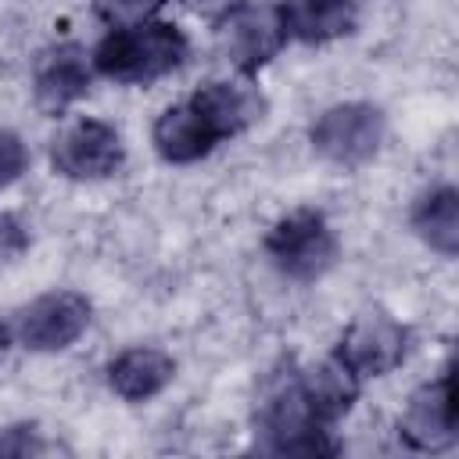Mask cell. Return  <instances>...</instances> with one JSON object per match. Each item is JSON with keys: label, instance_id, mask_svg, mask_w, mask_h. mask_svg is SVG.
<instances>
[{"label": "cell", "instance_id": "cell-18", "mask_svg": "<svg viewBox=\"0 0 459 459\" xmlns=\"http://www.w3.org/2000/svg\"><path fill=\"white\" fill-rule=\"evenodd\" d=\"M93 14L104 29H122V25H136L147 18H158V11L169 0H90Z\"/></svg>", "mask_w": 459, "mask_h": 459}, {"label": "cell", "instance_id": "cell-16", "mask_svg": "<svg viewBox=\"0 0 459 459\" xmlns=\"http://www.w3.org/2000/svg\"><path fill=\"white\" fill-rule=\"evenodd\" d=\"M405 222H409V233L427 251L452 262L459 255V190H455V183L441 179V183L423 186L412 197Z\"/></svg>", "mask_w": 459, "mask_h": 459}, {"label": "cell", "instance_id": "cell-2", "mask_svg": "<svg viewBox=\"0 0 459 459\" xmlns=\"http://www.w3.org/2000/svg\"><path fill=\"white\" fill-rule=\"evenodd\" d=\"M265 262L290 283H319L341 262V233L323 208L298 204L283 212L262 237Z\"/></svg>", "mask_w": 459, "mask_h": 459}, {"label": "cell", "instance_id": "cell-21", "mask_svg": "<svg viewBox=\"0 0 459 459\" xmlns=\"http://www.w3.org/2000/svg\"><path fill=\"white\" fill-rule=\"evenodd\" d=\"M194 18L208 22V25H219L222 18H230L233 11H240L247 0H179Z\"/></svg>", "mask_w": 459, "mask_h": 459}, {"label": "cell", "instance_id": "cell-7", "mask_svg": "<svg viewBox=\"0 0 459 459\" xmlns=\"http://www.w3.org/2000/svg\"><path fill=\"white\" fill-rule=\"evenodd\" d=\"M412 344H416V337L405 319H398L394 312H387L380 305H369L351 316V323L341 330L333 351L366 384V380H384L394 369H402L412 355Z\"/></svg>", "mask_w": 459, "mask_h": 459}, {"label": "cell", "instance_id": "cell-1", "mask_svg": "<svg viewBox=\"0 0 459 459\" xmlns=\"http://www.w3.org/2000/svg\"><path fill=\"white\" fill-rule=\"evenodd\" d=\"M97 79L118 86H151L176 75L190 61V36L169 18H147L136 25L108 29L93 47Z\"/></svg>", "mask_w": 459, "mask_h": 459}, {"label": "cell", "instance_id": "cell-5", "mask_svg": "<svg viewBox=\"0 0 459 459\" xmlns=\"http://www.w3.org/2000/svg\"><path fill=\"white\" fill-rule=\"evenodd\" d=\"M255 445L273 455H333L341 452V441L333 437V427L316 420V412L305 405L294 373L287 380H276L255 412Z\"/></svg>", "mask_w": 459, "mask_h": 459}, {"label": "cell", "instance_id": "cell-22", "mask_svg": "<svg viewBox=\"0 0 459 459\" xmlns=\"http://www.w3.org/2000/svg\"><path fill=\"white\" fill-rule=\"evenodd\" d=\"M14 341H11V326H7V316H0V362L11 355Z\"/></svg>", "mask_w": 459, "mask_h": 459}, {"label": "cell", "instance_id": "cell-13", "mask_svg": "<svg viewBox=\"0 0 459 459\" xmlns=\"http://www.w3.org/2000/svg\"><path fill=\"white\" fill-rule=\"evenodd\" d=\"M294 384H298L305 405L316 412V420H323L333 430L355 412V405L362 398V387H366L337 351H326V355L298 366Z\"/></svg>", "mask_w": 459, "mask_h": 459}, {"label": "cell", "instance_id": "cell-14", "mask_svg": "<svg viewBox=\"0 0 459 459\" xmlns=\"http://www.w3.org/2000/svg\"><path fill=\"white\" fill-rule=\"evenodd\" d=\"M151 147L165 165H197L222 147L204 115L183 97L165 104L151 122Z\"/></svg>", "mask_w": 459, "mask_h": 459}, {"label": "cell", "instance_id": "cell-17", "mask_svg": "<svg viewBox=\"0 0 459 459\" xmlns=\"http://www.w3.org/2000/svg\"><path fill=\"white\" fill-rule=\"evenodd\" d=\"M47 452H50V441L39 430V423L18 420V423L0 427V459H32V455H47Z\"/></svg>", "mask_w": 459, "mask_h": 459}, {"label": "cell", "instance_id": "cell-15", "mask_svg": "<svg viewBox=\"0 0 459 459\" xmlns=\"http://www.w3.org/2000/svg\"><path fill=\"white\" fill-rule=\"evenodd\" d=\"M287 43L326 47L359 29V0H276Z\"/></svg>", "mask_w": 459, "mask_h": 459}, {"label": "cell", "instance_id": "cell-19", "mask_svg": "<svg viewBox=\"0 0 459 459\" xmlns=\"http://www.w3.org/2000/svg\"><path fill=\"white\" fill-rule=\"evenodd\" d=\"M29 165H32V151H29L25 136L11 126H0V194H7L14 183H22Z\"/></svg>", "mask_w": 459, "mask_h": 459}, {"label": "cell", "instance_id": "cell-11", "mask_svg": "<svg viewBox=\"0 0 459 459\" xmlns=\"http://www.w3.org/2000/svg\"><path fill=\"white\" fill-rule=\"evenodd\" d=\"M186 100L204 115V122L215 129V136L222 143L255 129L269 111V100H265L258 79H247L237 72L219 75V79H204L201 86H194L186 93Z\"/></svg>", "mask_w": 459, "mask_h": 459}, {"label": "cell", "instance_id": "cell-3", "mask_svg": "<svg viewBox=\"0 0 459 459\" xmlns=\"http://www.w3.org/2000/svg\"><path fill=\"white\" fill-rule=\"evenodd\" d=\"M387 143V111L377 100H337L308 122V147L341 172L366 169Z\"/></svg>", "mask_w": 459, "mask_h": 459}, {"label": "cell", "instance_id": "cell-9", "mask_svg": "<svg viewBox=\"0 0 459 459\" xmlns=\"http://www.w3.org/2000/svg\"><path fill=\"white\" fill-rule=\"evenodd\" d=\"M215 29V47L222 54V61L230 65V72L258 79L262 68H269L290 43L287 32L280 25L276 4H244L240 11H233L230 18H222Z\"/></svg>", "mask_w": 459, "mask_h": 459}, {"label": "cell", "instance_id": "cell-6", "mask_svg": "<svg viewBox=\"0 0 459 459\" xmlns=\"http://www.w3.org/2000/svg\"><path fill=\"white\" fill-rule=\"evenodd\" d=\"M129 161L126 136L115 122L75 115L50 136V169L68 183H108Z\"/></svg>", "mask_w": 459, "mask_h": 459}, {"label": "cell", "instance_id": "cell-20", "mask_svg": "<svg viewBox=\"0 0 459 459\" xmlns=\"http://www.w3.org/2000/svg\"><path fill=\"white\" fill-rule=\"evenodd\" d=\"M32 244V233H29V222L11 212V208H0V269L22 262V255L29 251Z\"/></svg>", "mask_w": 459, "mask_h": 459}, {"label": "cell", "instance_id": "cell-10", "mask_svg": "<svg viewBox=\"0 0 459 459\" xmlns=\"http://www.w3.org/2000/svg\"><path fill=\"white\" fill-rule=\"evenodd\" d=\"M398 441L409 452L434 455L448 452L459 441L455 430V377L452 366H445L437 377L416 384L405 398V409L398 412Z\"/></svg>", "mask_w": 459, "mask_h": 459}, {"label": "cell", "instance_id": "cell-4", "mask_svg": "<svg viewBox=\"0 0 459 459\" xmlns=\"http://www.w3.org/2000/svg\"><path fill=\"white\" fill-rule=\"evenodd\" d=\"M14 348L29 355H61L93 326V301L75 287L43 290L7 312Z\"/></svg>", "mask_w": 459, "mask_h": 459}, {"label": "cell", "instance_id": "cell-12", "mask_svg": "<svg viewBox=\"0 0 459 459\" xmlns=\"http://www.w3.org/2000/svg\"><path fill=\"white\" fill-rule=\"evenodd\" d=\"M179 373V362L161 344H126L104 366L108 391L126 405H147L161 398Z\"/></svg>", "mask_w": 459, "mask_h": 459}, {"label": "cell", "instance_id": "cell-8", "mask_svg": "<svg viewBox=\"0 0 459 459\" xmlns=\"http://www.w3.org/2000/svg\"><path fill=\"white\" fill-rule=\"evenodd\" d=\"M97 82L93 72V54L86 43L79 39H57L47 43L43 50H36L32 65H29V90H32V104L39 115L47 118H61L68 115Z\"/></svg>", "mask_w": 459, "mask_h": 459}]
</instances>
